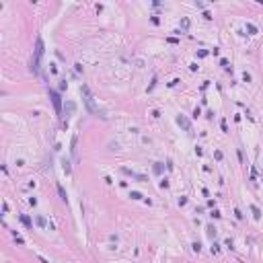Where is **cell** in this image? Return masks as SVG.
Returning a JSON list of instances; mask_svg holds the SVG:
<instances>
[{
  "label": "cell",
  "mask_w": 263,
  "mask_h": 263,
  "mask_svg": "<svg viewBox=\"0 0 263 263\" xmlns=\"http://www.w3.org/2000/svg\"><path fill=\"white\" fill-rule=\"evenodd\" d=\"M82 93H84V103L89 105V109L93 111V113H97V107L93 105V97H90V93H89V89H86V86H82Z\"/></svg>",
  "instance_id": "6da1fadb"
},
{
  "label": "cell",
  "mask_w": 263,
  "mask_h": 263,
  "mask_svg": "<svg viewBox=\"0 0 263 263\" xmlns=\"http://www.w3.org/2000/svg\"><path fill=\"white\" fill-rule=\"evenodd\" d=\"M49 95H51V99H54V105H55V109L60 111V97H58V93H55V90H51Z\"/></svg>",
  "instance_id": "7a4b0ae2"
},
{
  "label": "cell",
  "mask_w": 263,
  "mask_h": 263,
  "mask_svg": "<svg viewBox=\"0 0 263 263\" xmlns=\"http://www.w3.org/2000/svg\"><path fill=\"white\" fill-rule=\"evenodd\" d=\"M177 121H179V125H183V130H189V121H187L183 115H179V119H177Z\"/></svg>",
  "instance_id": "3957f363"
},
{
  "label": "cell",
  "mask_w": 263,
  "mask_h": 263,
  "mask_svg": "<svg viewBox=\"0 0 263 263\" xmlns=\"http://www.w3.org/2000/svg\"><path fill=\"white\" fill-rule=\"evenodd\" d=\"M21 220H23V222H25V224H27V226H31V222H29V218H27V216H21Z\"/></svg>",
  "instance_id": "277c9868"
}]
</instances>
